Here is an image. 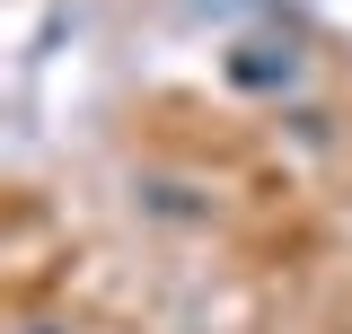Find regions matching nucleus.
<instances>
[{"label":"nucleus","instance_id":"obj_1","mask_svg":"<svg viewBox=\"0 0 352 334\" xmlns=\"http://www.w3.org/2000/svg\"><path fill=\"white\" fill-rule=\"evenodd\" d=\"M229 80L238 88H291L300 80V53H291V44H238V53H229Z\"/></svg>","mask_w":352,"mask_h":334}]
</instances>
